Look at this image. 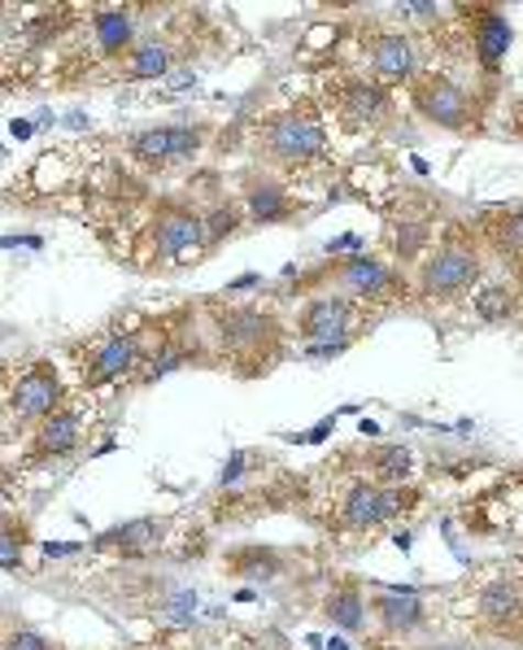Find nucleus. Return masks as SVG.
<instances>
[{
  "label": "nucleus",
  "mask_w": 523,
  "mask_h": 650,
  "mask_svg": "<svg viewBox=\"0 0 523 650\" xmlns=\"http://www.w3.org/2000/svg\"><path fill=\"white\" fill-rule=\"evenodd\" d=\"M480 279V250L467 236H445L419 266V293L432 301H449Z\"/></svg>",
  "instance_id": "f257e3e1"
},
{
  "label": "nucleus",
  "mask_w": 523,
  "mask_h": 650,
  "mask_svg": "<svg viewBox=\"0 0 523 650\" xmlns=\"http://www.w3.org/2000/svg\"><path fill=\"white\" fill-rule=\"evenodd\" d=\"M262 140H266V153L283 166H305L327 148V131L314 110H288V114L270 119Z\"/></svg>",
  "instance_id": "f03ea898"
},
{
  "label": "nucleus",
  "mask_w": 523,
  "mask_h": 650,
  "mask_svg": "<svg viewBox=\"0 0 523 650\" xmlns=\"http://www.w3.org/2000/svg\"><path fill=\"white\" fill-rule=\"evenodd\" d=\"M354 306L345 297H314L305 310H301V332H305V354L310 359H332V354H345L354 332Z\"/></svg>",
  "instance_id": "7ed1b4c3"
},
{
  "label": "nucleus",
  "mask_w": 523,
  "mask_h": 650,
  "mask_svg": "<svg viewBox=\"0 0 523 650\" xmlns=\"http://www.w3.org/2000/svg\"><path fill=\"white\" fill-rule=\"evenodd\" d=\"M410 101H414V110H419L427 123H436V128H445V131H467L476 123L471 97H467L454 79H445V75H419L414 88H410Z\"/></svg>",
  "instance_id": "20e7f679"
},
{
  "label": "nucleus",
  "mask_w": 523,
  "mask_h": 650,
  "mask_svg": "<svg viewBox=\"0 0 523 650\" xmlns=\"http://www.w3.org/2000/svg\"><path fill=\"white\" fill-rule=\"evenodd\" d=\"M219 337H223V350L245 367V359L254 354H270L275 345H279V328H275V319L270 315H262V310H227V315H219Z\"/></svg>",
  "instance_id": "39448f33"
},
{
  "label": "nucleus",
  "mask_w": 523,
  "mask_h": 650,
  "mask_svg": "<svg viewBox=\"0 0 523 650\" xmlns=\"http://www.w3.org/2000/svg\"><path fill=\"white\" fill-rule=\"evenodd\" d=\"M57 410H62V381H57V372L48 363H40L26 376H18V385L9 393V415L18 423H44Z\"/></svg>",
  "instance_id": "423d86ee"
},
{
  "label": "nucleus",
  "mask_w": 523,
  "mask_h": 650,
  "mask_svg": "<svg viewBox=\"0 0 523 650\" xmlns=\"http://www.w3.org/2000/svg\"><path fill=\"white\" fill-rule=\"evenodd\" d=\"M463 18L471 22V48H476V62H480V70L485 75H498V66H502V57L511 53V44H515V26H511V18L507 13H498V9H489V4H476V9H463Z\"/></svg>",
  "instance_id": "0eeeda50"
},
{
  "label": "nucleus",
  "mask_w": 523,
  "mask_h": 650,
  "mask_svg": "<svg viewBox=\"0 0 523 650\" xmlns=\"http://www.w3.org/2000/svg\"><path fill=\"white\" fill-rule=\"evenodd\" d=\"M363 48H367V66H371L376 84L419 79V70H414L419 57H414L410 35H401V31H371V35H363Z\"/></svg>",
  "instance_id": "6e6552de"
},
{
  "label": "nucleus",
  "mask_w": 523,
  "mask_h": 650,
  "mask_svg": "<svg viewBox=\"0 0 523 650\" xmlns=\"http://www.w3.org/2000/svg\"><path fill=\"white\" fill-rule=\"evenodd\" d=\"M332 101H336L341 119L354 123V128H376V123L389 119V92H385L376 79H363V75L341 79Z\"/></svg>",
  "instance_id": "1a4fd4ad"
},
{
  "label": "nucleus",
  "mask_w": 523,
  "mask_h": 650,
  "mask_svg": "<svg viewBox=\"0 0 523 650\" xmlns=\"http://www.w3.org/2000/svg\"><path fill=\"white\" fill-rule=\"evenodd\" d=\"M153 245H157L162 258H170V262L188 258V254H197V250L205 245V219H197V214L183 210V206H166V210L157 214Z\"/></svg>",
  "instance_id": "9d476101"
},
{
  "label": "nucleus",
  "mask_w": 523,
  "mask_h": 650,
  "mask_svg": "<svg viewBox=\"0 0 523 650\" xmlns=\"http://www.w3.org/2000/svg\"><path fill=\"white\" fill-rule=\"evenodd\" d=\"M135 363H140V341L127 337V332H119V337H105L97 350H92V359H88V367H84V385H114V381H123L135 372Z\"/></svg>",
  "instance_id": "9b49d317"
},
{
  "label": "nucleus",
  "mask_w": 523,
  "mask_h": 650,
  "mask_svg": "<svg viewBox=\"0 0 523 650\" xmlns=\"http://www.w3.org/2000/svg\"><path fill=\"white\" fill-rule=\"evenodd\" d=\"M341 520L345 528H380L385 520H392V498L380 485H367V481H354L345 489V503H341Z\"/></svg>",
  "instance_id": "f8f14e48"
},
{
  "label": "nucleus",
  "mask_w": 523,
  "mask_h": 650,
  "mask_svg": "<svg viewBox=\"0 0 523 650\" xmlns=\"http://www.w3.org/2000/svg\"><path fill=\"white\" fill-rule=\"evenodd\" d=\"M376 620L389 629V634H419L427 612H423V598L414 585H392L389 594L376 598Z\"/></svg>",
  "instance_id": "ddd939ff"
},
{
  "label": "nucleus",
  "mask_w": 523,
  "mask_h": 650,
  "mask_svg": "<svg viewBox=\"0 0 523 650\" xmlns=\"http://www.w3.org/2000/svg\"><path fill=\"white\" fill-rule=\"evenodd\" d=\"M336 279H341V288H349L358 297H385V293L397 288V275L380 258H371V254L345 258L336 266Z\"/></svg>",
  "instance_id": "4468645a"
},
{
  "label": "nucleus",
  "mask_w": 523,
  "mask_h": 650,
  "mask_svg": "<svg viewBox=\"0 0 523 650\" xmlns=\"http://www.w3.org/2000/svg\"><path fill=\"white\" fill-rule=\"evenodd\" d=\"M75 450H79V415L75 410H57L35 428L31 459H66Z\"/></svg>",
  "instance_id": "2eb2a0df"
},
{
  "label": "nucleus",
  "mask_w": 523,
  "mask_h": 650,
  "mask_svg": "<svg viewBox=\"0 0 523 650\" xmlns=\"http://www.w3.org/2000/svg\"><path fill=\"white\" fill-rule=\"evenodd\" d=\"M292 210H297V201L288 197V188L279 184V179H254L249 188H245V214L254 219V223H283V219H292Z\"/></svg>",
  "instance_id": "dca6fc26"
},
{
  "label": "nucleus",
  "mask_w": 523,
  "mask_h": 650,
  "mask_svg": "<svg viewBox=\"0 0 523 650\" xmlns=\"http://www.w3.org/2000/svg\"><path fill=\"white\" fill-rule=\"evenodd\" d=\"M480 616L493 625V629H507V625H520L523 620V590L515 581H493L480 590Z\"/></svg>",
  "instance_id": "f3484780"
},
{
  "label": "nucleus",
  "mask_w": 523,
  "mask_h": 650,
  "mask_svg": "<svg viewBox=\"0 0 523 650\" xmlns=\"http://www.w3.org/2000/svg\"><path fill=\"white\" fill-rule=\"evenodd\" d=\"M162 520H127V524H119L114 532H105L97 546L101 550H119V554H127V559H144L148 550H157V541H162Z\"/></svg>",
  "instance_id": "a211bd4d"
},
{
  "label": "nucleus",
  "mask_w": 523,
  "mask_h": 650,
  "mask_svg": "<svg viewBox=\"0 0 523 650\" xmlns=\"http://www.w3.org/2000/svg\"><path fill=\"white\" fill-rule=\"evenodd\" d=\"M92 40L105 57H119L123 48H135V22L131 9H97L92 13Z\"/></svg>",
  "instance_id": "6ab92c4d"
},
{
  "label": "nucleus",
  "mask_w": 523,
  "mask_h": 650,
  "mask_svg": "<svg viewBox=\"0 0 523 650\" xmlns=\"http://www.w3.org/2000/svg\"><path fill=\"white\" fill-rule=\"evenodd\" d=\"M323 616H327V625H336L341 634L367 629V603H363L358 590H336V594L323 603Z\"/></svg>",
  "instance_id": "aec40b11"
},
{
  "label": "nucleus",
  "mask_w": 523,
  "mask_h": 650,
  "mask_svg": "<svg viewBox=\"0 0 523 650\" xmlns=\"http://www.w3.org/2000/svg\"><path fill=\"white\" fill-rule=\"evenodd\" d=\"M227 568H232L236 576H245V581H270V576L283 572V559H279L275 550H266V546H245V550H236V554L227 559Z\"/></svg>",
  "instance_id": "412c9836"
},
{
  "label": "nucleus",
  "mask_w": 523,
  "mask_h": 650,
  "mask_svg": "<svg viewBox=\"0 0 523 650\" xmlns=\"http://www.w3.org/2000/svg\"><path fill=\"white\" fill-rule=\"evenodd\" d=\"M131 153L144 166H166L175 162V128H144L131 135Z\"/></svg>",
  "instance_id": "4be33fe9"
},
{
  "label": "nucleus",
  "mask_w": 523,
  "mask_h": 650,
  "mask_svg": "<svg viewBox=\"0 0 523 650\" xmlns=\"http://www.w3.org/2000/svg\"><path fill=\"white\" fill-rule=\"evenodd\" d=\"M515 306H520V297H515V288H507V284H485V288L476 293V301H471L476 319H485V323H507V319L515 315Z\"/></svg>",
  "instance_id": "5701e85b"
},
{
  "label": "nucleus",
  "mask_w": 523,
  "mask_h": 650,
  "mask_svg": "<svg viewBox=\"0 0 523 650\" xmlns=\"http://www.w3.org/2000/svg\"><path fill=\"white\" fill-rule=\"evenodd\" d=\"M162 75H170V48L157 40L135 44L127 57V79H162Z\"/></svg>",
  "instance_id": "b1692460"
},
{
  "label": "nucleus",
  "mask_w": 523,
  "mask_h": 650,
  "mask_svg": "<svg viewBox=\"0 0 523 650\" xmlns=\"http://www.w3.org/2000/svg\"><path fill=\"white\" fill-rule=\"evenodd\" d=\"M489 236H493V245H498L502 258L523 266V206L511 210V214H502V219H493V232Z\"/></svg>",
  "instance_id": "393cba45"
},
{
  "label": "nucleus",
  "mask_w": 523,
  "mask_h": 650,
  "mask_svg": "<svg viewBox=\"0 0 523 650\" xmlns=\"http://www.w3.org/2000/svg\"><path fill=\"white\" fill-rule=\"evenodd\" d=\"M427 241H432V228L427 223H401V228H392V254L401 262H410L414 254H423L427 250Z\"/></svg>",
  "instance_id": "a878e982"
},
{
  "label": "nucleus",
  "mask_w": 523,
  "mask_h": 650,
  "mask_svg": "<svg viewBox=\"0 0 523 650\" xmlns=\"http://www.w3.org/2000/svg\"><path fill=\"white\" fill-rule=\"evenodd\" d=\"M376 472H380V481H405V472H410V450H401V445H389V450H380L376 454Z\"/></svg>",
  "instance_id": "bb28decb"
},
{
  "label": "nucleus",
  "mask_w": 523,
  "mask_h": 650,
  "mask_svg": "<svg viewBox=\"0 0 523 650\" xmlns=\"http://www.w3.org/2000/svg\"><path fill=\"white\" fill-rule=\"evenodd\" d=\"M236 223H241V210H236V206H219V210L205 219V245H219L223 236H232Z\"/></svg>",
  "instance_id": "cd10ccee"
},
{
  "label": "nucleus",
  "mask_w": 523,
  "mask_h": 650,
  "mask_svg": "<svg viewBox=\"0 0 523 650\" xmlns=\"http://www.w3.org/2000/svg\"><path fill=\"white\" fill-rule=\"evenodd\" d=\"M22 546H26V532L13 528V524H0V568H18L22 563Z\"/></svg>",
  "instance_id": "c85d7f7f"
},
{
  "label": "nucleus",
  "mask_w": 523,
  "mask_h": 650,
  "mask_svg": "<svg viewBox=\"0 0 523 650\" xmlns=\"http://www.w3.org/2000/svg\"><path fill=\"white\" fill-rule=\"evenodd\" d=\"M4 650H53V647H48V638H40L35 629H18V634H9Z\"/></svg>",
  "instance_id": "c756f323"
},
{
  "label": "nucleus",
  "mask_w": 523,
  "mask_h": 650,
  "mask_svg": "<svg viewBox=\"0 0 523 650\" xmlns=\"http://www.w3.org/2000/svg\"><path fill=\"white\" fill-rule=\"evenodd\" d=\"M327 254H363V236H354V232H345V236H336V241H327Z\"/></svg>",
  "instance_id": "7c9ffc66"
},
{
  "label": "nucleus",
  "mask_w": 523,
  "mask_h": 650,
  "mask_svg": "<svg viewBox=\"0 0 523 650\" xmlns=\"http://www.w3.org/2000/svg\"><path fill=\"white\" fill-rule=\"evenodd\" d=\"M241 472H245V450H236V454H232V463L223 467V485H236V481H241Z\"/></svg>",
  "instance_id": "2f4dec72"
},
{
  "label": "nucleus",
  "mask_w": 523,
  "mask_h": 650,
  "mask_svg": "<svg viewBox=\"0 0 523 650\" xmlns=\"http://www.w3.org/2000/svg\"><path fill=\"white\" fill-rule=\"evenodd\" d=\"M70 550H75V546H66V541H57V546L48 541V546H44V554H53V559H62V554H70Z\"/></svg>",
  "instance_id": "473e14b6"
},
{
  "label": "nucleus",
  "mask_w": 523,
  "mask_h": 650,
  "mask_svg": "<svg viewBox=\"0 0 523 650\" xmlns=\"http://www.w3.org/2000/svg\"><path fill=\"white\" fill-rule=\"evenodd\" d=\"M427 650H471V647H463V642H436V647H427Z\"/></svg>",
  "instance_id": "72a5a7b5"
},
{
  "label": "nucleus",
  "mask_w": 523,
  "mask_h": 650,
  "mask_svg": "<svg viewBox=\"0 0 523 650\" xmlns=\"http://www.w3.org/2000/svg\"><path fill=\"white\" fill-rule=\"evenodd\" d=\"M480 650H515V647H507V642H489V647H480Z\"/></svg>",
  "instance_id": "f704fd0d"
},
{
  "label": "nucleus",
  "mask_w": 523,
  "mask_h": 650,
  "mask_svg": "<svg viewBox=\"0 0 523 650\" xmlns=\"http://www.w3.org/2000/svg\"><path fill=\"white\" fill-rule=\"evenodd\" d=\"M332 650H349V647H345V642H332Z\"/></svg>",
  "instance_id": "c9c22d12"
}]
</instances>
